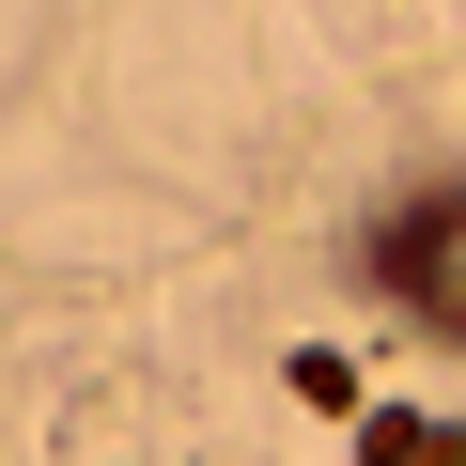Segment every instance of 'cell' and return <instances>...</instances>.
I'll use <instances>...</instances> for the list:
<instances>
[{
    "mask_svg": "<svg viewBox=\"0 0 466 466\" xmlns=\"http://www.w3.org/2000/svg\"><path fill=\"white\" fill-rule=\"evenodd\" d=\"M280 389H296L311 420H358V358H342V342H296V358H280Z\"/></svg>",
    "mask_w": 466,
    "mask_h": 466,
    "instance_id": "obj_2",
    "label": "cell"
},
{
    "mask_svg": "<svg viewBox=\"0 0 466 466\" xmlns=\"http://www.w3.org/2000/svg\"><path fill=\"white\" fill-rule=\"evenodd\" d=\"M342 435H358L373 466H404V451H466V435H451V420H420V404H358Z\"/></svg>",
    "mask_w": 466,
    "mask_h": 466,
    "instance_id": "obj_3",
    "label": "cell"
},
{
    "mask_svg": "<svg viewBox=\"0 0 466 466\" xmlns=\"http://www.w3.org/2000/svg\"><path fill=\"white\" fill-rule=\"evenodd\" d=\"M342 265H358L389 311H420L435 342H466V156H435V171H404L389 202H358V218H342Z\"/></svg>",
    "mask_w": 466,
    "mask_h": 466,
    "instance_id": "obj_1",
    "label": "cell"
}]
</instances>
